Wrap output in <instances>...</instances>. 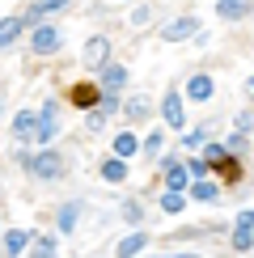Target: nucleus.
<instances>
[{"mask_svg": "<svg viewBox=\"0 0 254 258\" xmlns=\"http://www.w3.org/2000/svg\"><path fill=\"white\" fill-rule=\"evenodd\" d=\"M64 165H68V161H64L59 153H51V148H42L38 157H30V174H34V178H47V182L64 178Z\"/></svg>", "mask_w": 254, "mask_h": 258, "instance_id": "1", "label": "nucleus"}, {"mask_svg": "<svg viewBox=\"0 0 254 258\" xmlns=\"http://www.w3.org/2000/svg\"><path fill=\"white\" fill-rule=\"evenodd\" d=\"M30 47H34V55H51V51L64 47V30H59V26H34Z\"/></svg>", "mask_w": 254, "mask_h": 258, "instance_id": "2", "label": "nucleus"}, {"mask_svg": "<svg viewBox=\"0 0 254 258\" xmlns=\"http://www.w3.org/2000/svg\"><path fill=\"white\" fill-rule=\"evenodd\" d=\"M161 169H165V190H190V174H186V161H178V157H165L161 161Z\"/></svg>", "mask_w": 254, "mask_h": 258, "instance_id": "3", "label": "nucleus"}, {"mask_svg": "<svg viewBox=\"0 0 254 258\" xmlns=\"http://www.w3.org/2000/svg\"><path fill=\"white\" fill-rule=\"evenodd\" d=\"M59 136V106L55 102H47V106H42V114H38V144H51V140H55Z\"/></svg>", "mask_w": 254, "mask_h": 258, "instance_id": "4", "label": "nucleus"}, {"mask_svg": "<svg viewBox=\"0 0 254 258\" xmlns=\"http://www.w3.org/2000/svg\"><path fill=\"white\" fill-rule=\"evenodd\" d=\"M81 59L89 63V68H106V59H110V42H106L102 34H93L89 42H85V51H81Z\"/></svg>", "mask_w": 254, "mask_h": 258, "instance_id": "5", "label": "nucleus"}, {"mask_svg": "<svg viewBox=\"0 0 254 258\" xmlns=\"http://www.w3.org/2000/svg\"><path fill=\"white\" fill-rule=\"evenodd\" d=\"M195 30H199L195 17H178V21H169V26L161 30V38L165 42H186V38H195Z\"/></svg>", "mask_w": 254, "mask_h": 258, "instance_id": "6", "label": "nucleus"}, {"mask_svg": "<svg viewBox=\"0 0 254 258\" xmlns=\"http://www.w3.org/2000/svg\"><path fill=\"white\" fill-rule=\"evenodd\" d=\"M161 119L169 123V132H182V93H165V102H161Z\"/></svg>", "mask_w": 254, "mask_h": 258, "instance_id": "7", "label": "nucleus"}, {"mask_svg": "<svg viewBox=\"0 0 254 258\" xmlns=\"http://www.w3.org/2000/svg\"><path fill=\"white\" fill-rule=\"evenodd\" d=\"M13 136L17 140H34L38 136V114L34 110H17L13 114Z\"/></svg>", "mask_w": 254, "mask_h": 258, "instance_id": "8", "label": "nucleus"}, {"mask_svg": "<svg viewBox=\"0 0 254 258\" xmlns=\"http://www.w3.org/2000/svg\"><path fill=\"white\" fill-rule=\"evenodd\" d=\"M68 98H72V106H81V110H93V106L102 102V89L98 85H72Z\"/></svg>", "mask_w": 254, "mask_h": 258, "instance_id": "9", "label": "nucleus"}, {"mask_svg": "<svg viewBox=\"0 0 254 258\" xmlns=\"http://www.w3.org/2000/svg\"><path fill=\"white\" fill-rule=\"evenodd\" d=\"M127 85V68L123 63H106L102 68V93H119Z\"/></svg>", "mask_w": 254, "mask_h": 258, "instance_id": "10", "label": "nucleus"}, {"mask_svg": "<svg viewBox=\"0 0 254 258\" xmlns=\"http://www.w3.org/2000/svg\"><path fill=\"white\" fill-rule=\"evenodd\" d=\"M64 5H68V0H34V5H30V13H26V26H38L47 13H55V9H64Z\"/></svg>", "mask_w": 254, "mask_h": 258, "instance_id": "11", "label": "nucleus"}, {"mask_svg": "<svg viewBox=\"0 0 254 258\" xmlns=\"http://www.w3.org/2000/svg\"><path fill=\"white\" fill-rule=\"evenodd\" d=\"M186 98H190V102H208V98H212V77H204V72L190 77V81H186Z\"/></svg>", "mask_w": 254, "mask_h": 258, "instance_id": "12", "label": "nucleus"}, {"mask_svg": "<svg viewBox=\"0 0 254 258\" xmlns=\"http://www.w3.org/2000/svg\"><path fill=\"white\" fill-rule=\"evenodd\" d=\"M21 30H26V17H5L0 21V47H13Z\"/></svg>", "mask_w": 254, "mask_h": 258, "instance_id": "13", "label": "nucleus"}, {"mask_svg": "<svg viewBox=\"0 0 254 258\" xmlns=\"http://www.w3.org/2000/svg\"><path fill=\"white\" fill-rule=\"evenodd\" d=\"M216 9H220V17L225 21H241L250 13V0H216Z\"/></svg>", "mask_w": 254, "mask_h": 258, "instance_id": "14", "label": "nucleus"}, {"mask_svg": "<svg viewBox=\"0 0 254 258\" xmlns=\"http://www.w3.org/2000/svg\"><path fill=\"white\" fill-rule=\"evenodd\" d=\"M102 178H106V182H123V178H127V161H123V157H106V161H102Z\"/></svg>", "mask_w": 254, "mask_h": 258, "instance_id": "15", "label": "nucleus"}, {"mask_svg": "<svg viewBox=\"0 0 254 258\" xmlns=\"http://www.w3.org/2000/svg\"><path fill=\"white\" fill-rule=\"evenodd\" d=\"M190 199H199V203H216V199H220V186H216V182H190Z\"/></svg>", "mask_w": 254, "mask_h": 258, "instance_id": "16", "label": "nucleus"}, {"mask_svg": "<svg viewBox=\"0 0 254 258\" xmlns=\"http://www.w3.org/2000/svg\"><path fill=\"white\" fill-rule=\"evenodd\" d=\"M77 216H81V203H64V208H59V216H55L59 233H72V229H77Z\"/></svg>", "mask_w": 254, "mask_h": 258, "instance_id": "17", "label": "nucleus"}, {"mask_svg": "<svg viewBox=\"0 0 254 258\" xmlns=\"http://www.w3.org/2000/svg\"><path fill=\"white\" fill-rule=\"evenodd\" d=\"M26 245H30V233L26 229H9L5 233V254H21Z\"/></svg>", "mask_w": 254, "mask_h": 258, "instance_id": "18", "label": "nucleus"}, {"mask_svg": "<svg viewBox=\"0 0 254 258\" xmlns=\"http://www.w3.org/2000/svg\"><path fill=\"white\" fill-rule=\"evenodd\" d=\"M144 241H148L144 233H127V237L119 241V250H114V254H119V258H132V254H140V250H144Z\"/></svg>", "mask_w": 254, "mask_h": 258, "instance_id": "19", "label": "nucleus"}, {"mask_svg": "<svg viewBox=\"0 0 254 258\" xmlns=\"http://www.w3.org/2000/svg\"><path fill=\"white\" fill-rule=\"evenodd\" d=\"M136 148H140V144H136L132 132H119V136H114V157H132Z\"/></svg>", "mask_w": 254, "mask_h": 258, "instance_id": "20", "label": "nucleus"}, {"mask_svg": "<svg viewBox=\"0 0 254 258\" xmlns=\"http://www.w3.org/2000/svg\"><path fill=\"white\" fill-rule=\"evenodd\" d=\"M30 258H55V237H34Z\"/></svg>", "mask_w": 254, "mask_h": 258, "instance_id": "21", "label": "nucleus"}, {"mask_svg": "<svg viewBox=\"0 0 254 258\" xmlns=\"http://www.w3.org/2000/svg\"><path fill=\"white\" fill-rule=\"evenodd\" d=\"M123 114H127V119H148V102L144 98H132L123 106Z\"/></svg>", "mask_w": 254, "mask_h": 258, "instance_id": "22", "label": "nucleus"}, {"mask_svg": "<svg viewBox=\"0 0 254 258\" xmlns=\"http://www.w3.org/2000/svg\"><path fill=\"white\" fill-rule=\"evenodd\" d=\"M216 169H220V174H225L229 182H237V178H241V165H237V161H233V157H225V161H216Z\"/></svg>", "mask_w": 254, "mask_h": 258, "instance_id": "23", "label": "nucleus"}, {"mask_svg": "<svg viewBox=\"0 0 254 258\" xmlns=\"http://www.w3.org/2000/svg\"><path fill=\"white\" fill-rule=\"evenodd\" d=\"M182 144H186V148H204V144H208V127H195V132H186V136H182Z\"/></svg>", "mask_w": 254, "mask_h": 258, "instance_id": "24", "label": "nucleus"}, {"mask_svg": "<svg viewBox=\"0 0 254 258\" xmlns=\"http://www.w3.org/2000/svg\"><path fill=\"white\" fill-rule=\"evenodd\" d=\"M182 203H186V195H178V190H165V195H161V208L165 212H182Z\"/></svg>", "mask_w": 254, "mask_h": 258, "instance_id": "25", "label": "nucleus"}, {"mask_svg": "<svg viewBox=\"0 0 254 258\" xmlns=\"http://www.w3.org/2000/svg\"><path fill=\"white\" fill-rule=\"evenodd\" d=\"M123 216L140 224V220H144V208H140V203H136V199H127V203H123Z\"/></svg>", "mask_w": 254, "mask_h": 258, "instance_id": "26", "label": "nucleus"}, {"mask_svg": "<svg viewBox=\"0 0 254 258\" xmlns=\"http://www.w3.org/2000/svg\"><path fill=\"white\" fill-rule=\"evenodd\" d=\"M110 110H119V93H102V114H110Z\"/></svg>", "mask_w": 254, "mask_h": 258, "instance_id": "27", "label": "nucleus"}, {"mask_svg": "<svg viewBox=\"0 0 254 258\" xmlns=\"http://www.w3.org/2000/svg\"><path fill=\"white\" fill-rule=\"evenodd\" d=\"M144 153H148V157H157V153H161V132H153V136H148V144H144Z\"/></svg>", "mask_w": 254, "mask_h": 258, "instance_id": "28", "label": "nucleus"}, {"mask_svg": "<svg viewBox=\"0 0 254 258\" xmlns=\"http://www.w3.org/2000/svg\"><path fill=\"white\" fill-rule=\"evenodd\" d=\"M250 245H254L250 233H233V250H250Z\"/></svg>", "mask_w": 254, "mask_h": 258, "instance_id": "29", "label": "nucleus"}, {"mask_svg": "<svg viewBox=\"0 0 254 258\" xmlns=\"http://www.w3.org/2000/svg\"><path fill=\"white\" fill-rule=\"evenodd\" d=\"M85 123H89L93 132H102V123H106V114H102V106H98V110H89V119H85Z\"/></svg>", "mask_w": 254, "mask_h": 258, "instance_id": "30", "label": "nucleus"}, {"mask_svg": "<svg viewBox=\"0 0 254 258\" xmlns=\"http://www.w3.org/2000/svg\"><path fill=\"white\" fill-rule=\"evenodd\" d=\"M254 229V212H241L237 216V233H250Z\"/></svg>", "mask_w": 254, "mask_h": 258, "instance_id": "31", "label": "nucleus"}, {"mask_svg": "<svg viewBox=\"0 0 254 258\" xmlns=\"http://www.w3.org/2000/svg\"><path fill=\"white\" fill-rule=\"evenodd\" d=\"M250 123H254V114H237V136L250 132Z\"/></svg>", "mask_w": 254, "mask_h": 258, "instance_id": "32", "label": "nucleus"}, {"mask_svg": "<svg viewBox=\"0 0 254 258\" xmlns=\"http://www.w3.org/2000/svg\"><path fill=\"white\" fill-rule=\"evenodd\" d=\"M246 98H254V77H250V81H246Z\"/></svg>", "mask_w": 254, "mask_h": 258, "instance_id": "33", "label": "nucleus"}]
</instances>
